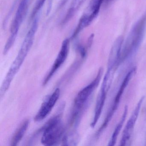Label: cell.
<instances>
[{
	"label": "cell",
	"instance_id": "cell-9",
	"mask_svg": "<svg viewBox=\"0 0 146 146\" xmlns=\"http://www.w3.org/2000/svg\"><path fill=\"white\" fill-rule=\"evenodd\" d=\"M144 97H142L138 102L136 107L135 108L132 115L130 117L125 125V128L123 131V135L120 141V146L126 145L131 137V134L134 129L135 124L138 117V114L140 112V109L142 106Z\"/></svg>",
	"mask_w": 146,
	"mask_h": 146
},
{
	"label": "cell",
	"instance_id": "cell-5",
	"mask_svg": "<svg viewBox=\"0 0 146 146\" xmlns=\"http://www.w3.org/2000/svg\"><path fill=\"white\" fill-rule=\"evenodd\" d=\"M136 70L135 68H132L129 71V72H128L127 75L125 76L124 79L123 80V82H122L120 88H119V90L116 95L111 108L109 110L102 125L100 127L99 129L97 131V132L96 134V137H98L100 135L102 132L104 130V129L107 126L108 124L110 122L111 119L112 118V117L113 116V114L117 108L121 96L124 91L125 89L126 88V87L128 85L129 83V82L131 79L135 75Z\"/></svg>",
	"mask_w": 146,
	"mask_h": 146
},
{
	"label": "cell",
	"instance_id": "cell-8",
	"mask_svg": "<svg viewBox=\"0 0 146 146\" xmlns=\"http://www.w3.org/2000/svg\"><path fill=\"white\" fill-rule=\"evenodd\" d=\"M60 90L56 89L53 93L48 96L42 104L38 112L34 118L36 122H40L46 117L52 110L60 96Z\"/></svg>",
	"mask_w": 146,
	"mask_h": 146
},
{
	"label": "cell",
	"instance_id": "cell-11",
	"mask_svg": "<svg viewBox=\"0 0 146 146\" xmlns=\"http://www.w3.org/2000/svg\"><path fill=\"white\" fill-rule=\"evenodd\" d=\"M85 0H73L70 8L67 11L66 15L63 21L64 24L70 21L75 16L79 8L82 6Z\"/></svg>",
	"mask_w": 146,
	"mask_h": 146
},
{
	"label": "cell",
	"instance_id": "cell-1",
	"mask_svg": "<svg viewBox=\"0 0 146 146\" xmlns=\"http://www.w3.org/2000/svg\"><path fill=\"white\" fill-rule=\"evenodd\" d=\"M103 69L100 68L95 79L87 86L79 91L75 98L73 109L70 118V124L76 126L88 106L90 98L99 85L103 73Z\"/></svg>",
	"mask_w": 146,
	"mask_h": 146
},
{
	"label": "cell",
	"instance_id": "cell-3",
	"mask_svg": "<svg viewBox=\"0 0 146 146\" xmlns=\"http://www.w3.org/2000/svg\"><path fill=\"white\" fill-rule=\"evenodd\" d=\"M41 142L44 146H54L62 141L65 133L64 126L61 115L58 114L50 119L42 128Z\"/></svg>",
	"mask_w": 146,
	"mask_h": 146
},
{
	"label": "cell",
	"instance_id": "cell-6",
	"mask_svg": "<svg viewBox=\"0 0 146 146\" xmlns=\"http://www.w3.org/2000/svg\"><path fill=\"white\" fill-rule=\"evenodd\" d=\"M104 1V0H92L88 7L87 12L82 16L74 31L76 35H78L84 29L91 24L98 16L101 6Z\"/></svg>",
	"mask_w": 146,
	"mask_h": 146
},
{
	"label": "cell",
	"instance_id": "cell-2",
	"mask_svg": "<svg viewBox=\"0 0 146 146\" xmlns=\"http://www.w3.org/2000/svg\"><path fill=\"white\" fill-rule=\"evenodd\" d=\"M146 28V15L143 16L133 26L121 49L119 64L131 56L141 43Z\"/></svg>",
	"mask_w": 146,
	"mask_h": 146
},
{
	"label": "cell",
	"instance_id": "cell-10",
	"mask_svg": "<svg viewBox=\"0 0 146 146\" xmlns=\"http://www.w3.org/2000/svg\"><path fill=\"white\" fill-rule=\"evenodd\" d=\"M30 121L29 119L25 120L20 127L18 129L12 138L11 141V146H17L25 135L29 125Z\"/></svg>",
	"mask_w": 146,
	"mask_h": 146
},
{
	"label": "cell",
	"instance_id": "cell-4",
	"mask_svg": "<svg viewBox=\"0 0 146 146\" xmlns=\"http://www.w3.org/2000/svg\"><path fill=\"white\" fill-rule=\"evenodd\" d=\"M30 0H22L12 23L11 35L7 41L3 51V54H6L15 42L21 25L25 19L29 5Z\"/></svg>",
	"mask_w": 146,
	"mask_h": 146
},
{
	"label": "cell",
	"instance_id": "cell-7",
	"mask_svg": "<svg viewBox=\"0 0 146 146\" xmlns=\"http://www.w3.org/2000/svg\"><path fill=\"white\" fill-rule=\"evenodd\" d=\"M70 44V40L68 38L65 39L63 42L59 52L53 63L52 66L43 80L42 84L44 86L49 82L57 70L66 60L69 53Z\"/></svg>",
	"mask_w": 146,
	"mask_h": 146
},
{
	"label": "cell",
	"instance_id": "cell-14",
	"mask_svg": "<svg viewBox=\"0 0 146 146\" xmlns=\"http://www.w3.org/2000/svg\"><path fill=\"white\" fill-rule=\"evenodd\" d=\"M106 1V2H111V1H113L114 0H104V1Z\"/></svg>",
	"mask_w": 146,
	"mask_h": 146
},
{
	"label": "cell",
	"instance_id": "cell-13",
	"mask_svg": "<svg viewBox=\"0 0 146 146\" xmlns=\"http://www.w3.org/2000/svg\"><path fill=\"white\" fill-rule=\"evenodd\" d=\"M46 1V0H39V1L37 2V4L36 5V6L34 8V10L32 12V17H34L35 15L36 14L37 12L40 10L41 8L44 5V2Z\"/></svg>",
	"mask_w": 146,
	"mask_h": 146
},
{
	"label": "cell",
	"instance_id": "cell-12",
	"mask_svg": "<svg viewBox=\"0 0 146 146\" xmlns=\"http://www.w3.org/2000/svg\"><path fill=\"white\" fill-rule=\"evenodd\" d=\"M127 112H128V107L127 106L125 107L123 113V116L121 117V119L119 121V123L117 125L116 128H115L114 131H113V134L110 140V141L108 144V146H114L116 143L117 141V138L118 135L121 130V128L127 116Z\"/></svg>",
	"mask_w": 146,
	"mask_h": 146
}]
</instances>
